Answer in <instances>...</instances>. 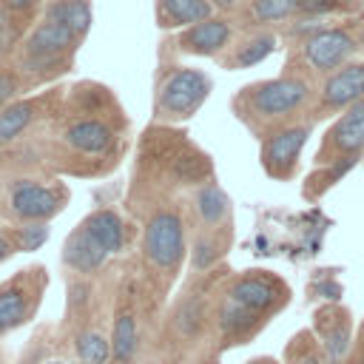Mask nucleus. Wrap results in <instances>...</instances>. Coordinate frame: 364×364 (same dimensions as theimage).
Wrapping results in <instances>:
<instances>
[{
	"label": "nucleus",
	"instance_id": "obj_12",
	"mask_svg": "<svg viewBox=\"0 0 364 364\" xmlns=\"http://www.w3.org/2000/svg\"><path fill=\"white\" fill-rule=\"evenodd\" d=\"M361 154H364V100L344 108L341 117L324 131L316 151V165H330L338 159H361Z\"/></svg>",
	"mask_w": 364,
	"mask_h": 364
},
{
	"label": "nucleus",
	"instance_id": "obj_4",
	"mask_svg": "<svg viewBox=\"0 0 364 364\" xmlns=\"http://www.w3.org/2000/svg\"><path fill=\"white\" fill-rule=\"evenodd\" d=\"M188 256V230L185 213L173 205H159L148 213L142 230V264L154 282H159V293L176 282L179 267Z\"/></svg>",
	"mask_w": 364,
	"mask_h": 364
},
{
	"label": "nucleus",
	"instance_id": "obj_16",
	"mask_svg": "<svg viewBox=\"0 0 364 364\" xmlns=\"http://www.w3.org/2000/svg\"><path fill=\"white\" fill-rule=\"evenodd\" d=\"M313 333L327 355V364H344L353 350V316L344 304L327 301L313 313Z\"/></svg>",
	"mask_w": 364,
	"mask_h": 364
},
{
	"label": "nucleus",
	"instance_id": "obj_22",
	"mask_svg": "<svg viewBox=\"0 0 364 364\" xmlns=\"http://www.w3.org/2000/svg\"><path fill=\"white\" fill-rule=\"evenodd\" d=\"M105 259H108V250L82 225H77L68 233V239L63 245V262H65V267H71L74 273H85L88 276V273H97L105 264Z\"/></svg>",
	"mask_w": 364,
	"mask_h": 364
},
{
	"label": "nucleus",
	"instance_id": "obj_15",
	"mask_svg": "<svg viewBox=\"0 0 364 364\" xmlns=\"http://www.w3.org/2000/svg\"><path fill=\"white\" fill-rule=\"evenodd\" d=\"M60 142L74 154V156H111L117 145V128L105 117H91V114H74L63 134Z\"/></svg>",
	"mask_w": 364,
	"mask_h": 364
},
{
	"label": "nucleus",
	"instance_id": "obj_35",
	"mask_svg": "<svg viewBox=\"0 0 364 364\" xmlns=\"http://www.w3.org/2000/svg\"><path fill=\"white\" fill-rule=\"evenodd\" d=\"M347 361H353V364H364V321H361V327H358V338L353 341V350H350Z\"/></svg>",
	"mask_w": 364,
	"mask_h": 364
},
{
	"label": "nucleus",
	"instance_id": "obj_24",
	"mask_svg": "<svg viewBox=\"0 0 364 364\" xmlns=\"http://www.w3.org/2000/svg\"><path fill=\"white\" fill-rule=\"evenodd\" d=\"M108 253H119L122 245H125V225L119 219L117 210L111 208H100V210H91L82 222H80Z\"/></svg>",
	"mask_w": 364,
	"mask_h": 364
},
{
	"label": "nucleus",
	"instance_id": "obj_8",
	"mask_svg": "<svg viewBox=\"0 0 364 364\" xmlns=\"http://www.w3.org/2000/svg\"><path fill=\"white\" fill-rule=\"evenodd\" d=\"M46 284H48V276H46V267L40 264L20 270L0 284V336L26 324L37 313Z\"/></svg>",
	"mask_w": 364,
	"mask_h": 364
},
{
	"label": "nucleus",
	"instance_id": "obj_20",
	"mask_svg": "<svg viewBox=\"0 0 364 364\" xmlns=\"http://www.w3.org/2000/svg\"><path fill=\"white\" fill-rule=\"evenodd\" d=\"M108 338H111V361L114 364H131L136 350H139V318H136V301H134L131 290H125L119 296Z\"/></svg>",
	"mask_w": 364,
	"mask_h": 364
},
{
	"label": "nucleus",
	"instance_id": "obj_25",
	"mask_svg": "<svg viewBox=\"0 0 364 364\" xmlns=\"http://www.w3.org/2000/svg\"><path fill=\"white\" fill-rule=\"evenodd\" d=\"M43 14L68 26L80 40H85V34L91 31V20H94L88 0H46Z\"/></svg>",
	"mask_w": 364,
	"mask_h": 364
},
{
	"label": "nucleus",
	"instance_id": "obj_37",
	"mask_svg": "<svg viewBox=\"0 0 364 364\" xmlns=\"http://www.w3.org/2000/svg\"><path fill=\"white\" fill-rule=\"evenodd\" d=\"M213 3V9H222V11H233V6L239 3V0H210Z\"/></svg>",
	"mask_w": 364,
	"mask_h": 364
},
{
	"label": "nucleus",
	"instance_id": "obj_23",
	"mask_svg": "<svg viewBox=\"0 0 364 364\" xmlns=\"http://www.w3.org/2000/svg\"><path fill=\"white\" fill-rule=\"evenodd\" d=\"M156 26L159 28H188L213 17L210 0H156Z\"/></svg>",
	"mask_w": 364,
	"mask_h": 364
},
{
	"label": "nucleus",
	"instance_id": "obj_28",
	"mask_svg": "<svg viewBox=\"0 0 364 364\" xmlns=\"http://www.w3.org/2000/svg\"><path fill=\"white\" fill-rule=\"evenodd\" d=\"M74 350L82 364H108L111 361V338L97 327L80 330L74 338Z\"/></svg>",
	"mask_w": 364,
	"mask_h": 364
},
{
	"label": "nucleus",
	"instance_id": "obj_3",
	"mask_svg": "<svg viewBox=\"0 0 364 364\" xmlns=\"http://www.w3.org/2000/svg\"><path fill=\"white\" fill-rule=\"evenodd\" d=\"M80 37L63 26L54 17L40 14V20L26 31L20 48H17V71L23 77L26 88L43 85L65 74L74 63V54L80 48Z\"/></svg>",
	"mask_w": 364,
	"mask_h": 364
},
{
	"label": "nucleus",
	"instance_id": "obj_5",
	"mask_svg": "<svg viewBox=\"0 0 364 364\" xmlns=\"http://www.w3.org/2000/svg\"><path fill=\"white\" fill-rule=\"evenodd\" d=\"M296 46H299L296 60L301 68H296L290 74L316 80V77H327L336 68L347 65L358 54L361 40L353 31V26H321L318 31L307 34L304 40H296Z\"/></svg>",
	"mask_w": 364,
	"mask_h": 364
},
{
	"label": "nucleus",
	"instance_id": "obj_17",
	"mask_svg": "<svg viewBox=\"0 0 364 364\" xmlns=\"http://www.w3.org/2000/svg\"><path fill=\"white\" fill-rule=\"evenodd\" d=\"M233 34H236L233 23L213 14L202 23H193V26L182 28L173 40V48L179 54H191V57H219L230 46Z\"/></svg>",
	"mask_w": 364,
	"mask_h": 364
},
{
	"label": "nucleus",
	"instance_id": "obj_38",
	"mask_svg": "<svg viewBox=\"0 0 364 364\" xmlns=\"http://www.w3.org/2000/svg\"><path fill=\"white\" fill-rule=\"evenodd\" d=\"M48 364H63V361H48Z\"/></svg>",
	"mask_w": 364,
	"mask_h": 364
},
{
	"label": "nucleus",
	"instance_id": "obj_29",
	"mask_svg": "<svg viewBox=\"0 0 364 364\" xmlns=\"http://www.w3.org/2000/svg\"><path fill=\"white\" fill-rule=\"evenodd\" d=\"M284 364H327V355L313 330H299L284 347Z\"/></svg>",
	"mask_w": 364,
	"mask_h": 364
},
{
	"label": "nucleus",
	"instance_id": "obj_14",
	"mask_svg": "<svg viewBox=\"0 0 364 364\" xmlns=\"http://www.w3.org/2000/svg\"><path fill=\"white\" fill-rule=\"evenodd\" d=\"M264 324H267L264 316H259L256 310L236 301L225 287L216 293V299H213V333H216L222 347H239V344L256 338Z\"/></svg>",
	"mask_w": 364,
	"mask_h": 364
},
{
	"label": "nucleus",
	"instance_id": "obj_13",
	"mask_svg": "<svg viewBox=\"0 0 364 364\" xmlns=\"http://www.w3.org/2000/svg\"><path fill=\"white\" fill-rule=\"evenodd\" d=\"M68 202L65 185H43L34 179H17L9 193V210L20 222H48Z\"/></svg>",
	"mask_w": 364,
	"mask_h": 364
},
{
	"label": "nucleus",
	"instance_id": "obj_9",
	"mask_svg": "<svg viewBox=\"0 0 364 364\" xmlns=\"http://www.w3.org/2000/svg\"><path fill=\"white\" fill-rule=\"evenodd\" d=\"M310 131H313V122L301 119V122H293V125L279 128L270 136L259 139L262 142L259 145L262 171L276 182H290L299 171V159H301V151L310 139Z\"/></svg>",
	"mask_w": 364,
	"mask_h": 364
},
{
	"label": "nucleus",
	"instance_id": "obj_10",
	"mask_svg": "<svg viewBox=\"0 0 364 364\" xmlns=\"http://www.w3.org/2000/svg\"><path fill=\"white\" fill-rule=\"evenodd\" d=\"M225 290L236 301H242L245 307L256 310L264 318L276 316L290 301V287L279 276H273L267 270H245V273L228 279L225 282Z\"/></svg>",
	"mask_w": 364,
	"mask_h": 364
},
{
	"label": "nucleus",
	"instance_id": "obj_18",
	"mask_svg": "<svg viewBox=\"0 0 364 364\" xmlns=\"http://www.w3.org/2000/svg\"><path fill=\"white\" fill-rule=\"evenodd\" d=\"M191 210H193V219H191L193 230L233 236V230H230V199L216 182H205L193 191Z\"/></svg>",
	"mask_w": 364,
	"mask_h": 364
},
{
	"label": "nucleus",
	"instance_id": "obj_2",
	"mask_svg": "<svg viewBox=\"0 0 364 364\" xmlns=\"http://www.w3.org/2000/svg\"><path fill=\"white\" fill-rule=\"evenodd\" d=\"M139 171H145L151 182L162 179V185L171 188H199L210 182L213 165L210 156L185 134L173 131L171 125H154L145 131L139 148Z\"/></svg>",
	"mask_w": 364,
	"mask_h": 364
},
{
	"label": "nucleus",
	"instance_id": "obj_31",
	"mask_svg": "<svg viewBox=\"0 0 364 364\" xmlns=\"http://www.w3.org/2000/svg\"><path fill=\"white\" fill-rule=\"evenodd\" d=\"M23 88H26V85H23L20 71H17L14 65H9V63H0V111H3L9 102H14Z\"/></svg>",
	"mask_w": 364,
	"mask_h": 364
},
{
	"label": "nucleus",
	"instance_id": "obj_11",
	"mask_svg": "<svg viewBox=\"0 0 364 364\" xmlns=\"http://www.w3.org/2000/svg\"><path fill=\"white\" fill-rule=\"evenodd\" d=\"M358 100H364V60H350L347 65L327 74L324 82L318 85L310 108V122L327 119Z\"/></svg>",
	"mask_w": 364,
	"mask_h": 364
},
{
	"label": "nucleus",
	"instance_id": "obj_30",
	"mask_svg": "<svg viewBox=\"0 0 364 364\" xmlns=\"http://www.w3.org/2000/svg\"><path fill=\"white\" fill-rule=\"evenodd\" d=\"M9 236H11V242H14V247L20 253H31V250H37V247L46 245V239H48V222H23L14 230H9Z\"/></svg>",
	"mask_w": 364,
	"mask_h": 364
},
{
	"label": "nucleus",
	"instance_id": "obj_36",
	"mask_svg": "<svg viewBox=\"0 0 364 364\" xmlns=\"http://www.w3.org/2000/svg\"><path fill=\"white\" fill-rule=\"evenodd\" d=\"M11 253H17V247H14L11 236H9V230H0V264L6 259H11Z\"/></svg>",
	"mask_w": 364,
	"mask_h": 364
},
{
	"label": "nucleus",
	"instance_id": "obj_34",
	"mask_svg": "<svg viewBox=\"0 0 364 364\" xmlns=\"http://www.w3.org/2000/svg\"><path fill=\"white\" fill-rule=\"evenodd\" d=\"M313 290H318V296H324V299H330V301H338L341 299V284H336V282H318Z\"/></svg>",
	"mask_w": 364,
	"mask_h": 364
},
{
	"label": "nucleus",
	"instance_id": "obj_32",
	"mask_svg": "<svg viewBox=\"0 0 364 364\" xmlns=\"http://www.w3.org/2000/svg\"><path fill=\"white\" fill-rule=\"evenodd\" d=\"M296 3H299V14H307V17H324V14H333V11L358 9L355 3H347V0H296Z\"/></svg>",
	"mask_w": 364,
	"mask_h": 364
},
{
	"label": "nucleus",
	"instance_id": "obj_6",
	"mask_svg": "<svg viewBox=\"0 0 364 364\" xmlns=\"http://www.w3.org/2000/svg\"><path fill=\"white\" fill-rule=\"evenodd\" d=\"M210 77L199 68L188 65H171L165 68V77L156 85V100H154V114L159 122L173 125L199 111V105L210 97Z\"/></svg>",
	"mask_w": 364,
	"mask_h": 364
},
{
	"label": "nucleus",
	"instance_id": "obj_26",
	"mask_svg": "<svg viewBox=\"0 0 364 364\" xmlns=\"http://www.w3.org/2000/svg\"><path fill=\"white\" fill-rule=\"evenodd\" d=\"M40 114V100H14L0 111V148L11 145Z\"/></svg>",
	"mask_w": 364,
	"mask_h": 364
},
{
	"label": "nucleus",
	"instance_id": "obj_33",
	"mask_svg": "<svg viewBox=\"0 0 364 364\" xmlns=\"http://www.w3.org/2000/svg\"><path fill=\"white\" fill-rule=\"evenodd\" d=\"M46 6V0H0V11H6L9 17L20 20L28 26V20Z\"/></svg>",
	"mask_w": 364,
	"mask_h": 364
},
{
	"label": "nucleus",
	"instance_id": "obj_19",
	"mask_svg": "<svg viewBox=\"0 0 364 364\" xmlns=\"http://www.w3.org/2000/svg\"><path fill=\"white\" fill-rule=\"evenodd\" d=\"M233 28L242 31H267L276 23L293 20L299 14L296 0H239L230 11Z\"/></svg>",
	"mask_w": 364,
	"mask_h": 364
},
{
	"label": "nucleus",
	"instance_id": "obj_27",
	"mask_svg": "<svg viewBox=\"0 0 364 364\" xmlns=\"http://www.w3.org/2000/svg\"><path fill=\"white\" fill-rule=\"evenodd\" d=\"M358 159H338V162H330V165H316V171L307 176L304 188H301V196L307 202H316L318 196H324L336 182H341L353 168H355Z\"/></svg>",
	"mask_w": 364,
	"mask_h": 364
},
{
	"label": "nucleus",
	"instance_id": "obj_1",
	"mask_svg": "<svg viewBox=\"0 0 364 364\" xmlns=\"http://www.w3.org/2000/svg\"><path fill=\"white\" fill-rule=\"evenodd\" d=\"M313 100V80L284 71L273 80H256L242 85L233 97V114L256 139H264L279 128L301 122V117L310 119Z\"/></svg>",
	"mask_w": 364,
	"mask_h": 364
},
{
	"label": "nucleus",
	"instance_id": "obj_39",
	"mask_svg": "<svg viewBox=\"0 0 364 364\" xmlns=\"http://www.w3.org/2000/svg\"><path fill=\"white\" fill-rule=\"evenodd\" d=\"M344 364H353V361H344Z\"/></svg>",
	"mask_w": 364,
	"mask_h": 364
},
{
	"label": "nucleus",
	"instance_id": "obj_21",
	"mask_svg": "<svg viewBox=\"0 0 364 364\" xmlns=\"http://www.w3.org/2000/svg\"><path fill=\"white\" fill-rule=\"evenodd\" d=\"M279 46V37L267 28V31H245L239 40H230V46L216 57L222 68L230 71H242L250 65H259L262 60H267Z\"/></svg>",
	"mask_w": 364,
	"mask_h": 364
},
{
	"label": "nucleus",
	"instance_id": "obj_7",
	"mask_svg": "<svg viewBox=\"0 0 364 364\" xmlns=\"http://www.w3.org/2000/svg\"><path fill=\"white\" fill-rule=\"evenodd\" d=\"M213 299L208 296V287H191L171 310L168 327H165V344L173 355H185L205 333L213 327Z\"/></svg>",
	"mask_w": 364,
	"mask_h": 364
}]
</instances>
